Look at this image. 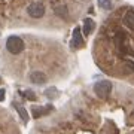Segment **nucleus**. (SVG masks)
I'll return each mask as SVG.
<instances>
[{
    "mask_svg": "<svg viewBox=\"0 0 134 134\" xmlns=\"http://www.w3.org/2000/svg\"><path fill=\"white\" fill-rule=\"evenodd\" d=\"M24 48H25L24 40L21 37H18V36H9L8 40H6V49H8L10 54H14V55L21 54L24 51Z\"/></svg>",
    "mask_w": 134,
    "mask_h": 134,
    "instance_id": "1",
    "label": "nucleus"
},
{
    "mask_svg": "<svg viewBox=\"0 0 134 134\" xmlns=\"http://www.w3.org/2000/svg\"><path fill=\"white\" fill-rule=\"evenodd\" d=\"M110 91H112V83L109 81H98L94 85V92L100 98H106L110 94Z\"/></svg>",
    "mask_w": 134,
    "mask_h": 134,
    "instance_id": "2",
    "label": "nucleus"
},
{
    "mask_svg": "<svg viewBox=\"0 0 134 134\" xmlns=\"http://www.w3.org/2000/svg\"><path fill=\"white\" fill-rule=\"evenodd\" d=\"M27 14L31 16V18H42L45 15V5L42 2H34V3H30L29 8H27Z\"/></svg>",
    "mask_w": 134,
    "mask_h": 134,
    "instance_id": "3",
    "label": "nucleus"
},
{
    "mask_svg": "<svg viewBox=\"0 0 134 134\" xmlns=\"http://www.w3.org/2000/svg\"><path fill=\"white\" fill-rule=\"evenodd\" d=\"M70 46H72L73 49H79V48L83 46V37H82V33H81V29H79V27H76V29L73 30Z\"/></svg>",
    "mask_w": 134,
    "mask_h": 134,
    "instance_id": "4",
    "label": "nucleus"
},
{
    "mask_svg": "<svg viewBox=\"0 0 134 134\" xmlns=\"http://www.w3.org/2000/svg\"><path fill=\"white\" fill-rule=\"evenodd\" d=\"M30 81L33 82V83H36V85H45L46 81H48V77H46V75L43 72H40V70H34L30 75Z\"/></svg>",
    "mask_w": 134,
    "mask_h": 134,
    "instance_id": "5",
    "label": "nucleus"
},
{
    "mask_svg": "<svg viewBox=\"0 0 134 134\" xmlns=\"http://www.w3.org/2000/svg\"><path fill=\"white\" fill-rule=\"evenodd\" d=\"M122 23H124V25L128 27L130 30H134V10H128V12L124 15Z\"/></svg>",
    "mask_w": 134,
    "mask_h": 134,
    "instance_id": "6",
    "label": "nucleus"
},
{
    "mask_svg": "<svg viewBox=\"0 0 134 134\" xmlns=\"http://www.w3.org/2000/svg\"><path fill=\"white\" fill-rule=\"evenodd\" d=\"M94 25H96V23H94L91 18L83 19V34H85V36H88V34L94 30Z\"/></svg>",
    "mask_w": 134,
    "mask_h": 134,
    "instance_id": "7",
    "label": "nucleus"
},
{
    "mask_svg": "<svg viewBox=\"0 0 134 134\" xmlns=\"http://www.w3.org/2000/svg\"><path fill=\"white\" fill-rule=\"evenodd\" d=\"M48 110H52V106H48V109H46V107H33V116L34 118H40V116H43Z\"/></svg>",
    "mask_w": 134,
    "mask_h": 134,
    "instance_id": "8",
    "label": "nucleus"
},
{
    "mask_svg": "<svg viewBox=\"0 0 134 134\" xmlns=\"http://www.w3.org/2000/svg\"><path fill=\"white\" fill-rule=\"evenodd\" d=\"M14 106H15V109L18 110V113H19V116H21V119L24 121V122H27V121H29V115H27L25 109H24L21 104H18V103H14Z\"/></svg>",
    "mask_w": 134,
    "mask_h": 134,
    "instance_id": "9",
    "label": "nucleus"
},
{
    "mask_svg": "<svg viewBox=\"0 0 134 134\" xmlns=\"http://www.w3.org/2000/svg\"><path fill=\"white\" fill-rule=\"evenodd\" d=\"M54 10H55V14H57L58 16H61V18H67V8H66L64 5L57 6Z\"/></svg>",
    "mask_w": 134,
    "mask_h": 134,
    "instance_id": "10",
    "label": "nucleus"
},
{
    "mask_svg": "<svg viewBox=\"0 0 134 134\" xmlns=\"http://www.w3.org/2000/svg\"><path fill=\"white\" fill-rule=\"evenodd\" d=\"M98 6L101 9L109 10V9H112V0H98Z\"/></svg>",
    "mask_w": 134,
    "mask_h": 134,
    "instance_id": "11",
    "label": "nucleus"
},
{
    "mask_svg": "<svg viewBox=\"0 0 134 134\" xmlns=\"http://www.w3.org/2000/svg\"><path fill=\"white\" fill-rule=\"evenodd\" d=\"M45 96L48 97V98H55V97L58 96V91H57V88H48L46 91H45Z\"/></svg>",
    "mask_w": 134,
    "mask_h": 134,
    "instance_id": "12",
    "label": "nucleus"
},
{
    "mask_svg": "<svg viewBox=\"0 0 134 134\" xmlns=\"http://www.w3.org/2000/svg\"><path fill=\"white\" fill-rule=\"evenodd\" d=\"M24 96L29 98V100H36V96H34L31 91H24Z\"/></svg>",
    "mask_w": 134,
    "mask_h": 134,
    "instance_id": "13",
    "label": "nucleus"
},
{
    "mask_svg": "<svg viewBox=\"0 0 134 134\" xmlns=\"http://www.w3.org/2000/svg\"><path fill=\"white\" fill-rule=\"evenodd\" d=\"M5 100V90H0V101Z\"/></svg>",
    "mask_w": 134,
    "mask_h": 134,
    "instance_id": "14",
    "label": "nucleus"
}]
</instances>
